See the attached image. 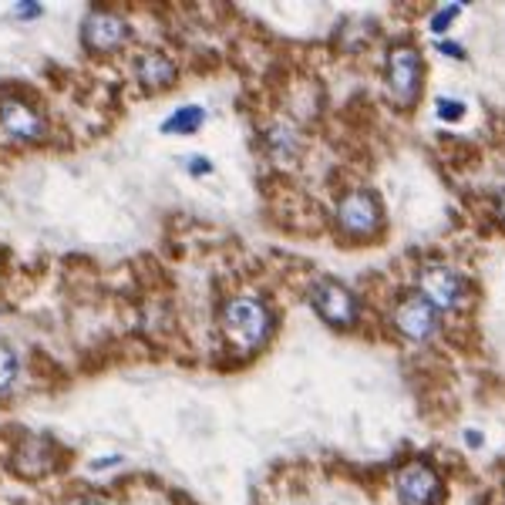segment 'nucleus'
I'll return each mask as SVG.
<instances>
[{
    "label": "nucleus",
    "mask_w": 505,
    "mask_h": 505,
    "mask_svg": "<svg viewBox=\"0 0 505 505\" xmlns=\"http://www.w3.org/2000/svg\"><path fill=\"white\" fill-rule=\"evenodd\" d=\"M222 334L232 347L240 351H252L270 337V327H273V317L266 310L263 300L256 297H232L226 300V307L220 314Z\"/></svg>",
    "instance_id": "f257e3e1"
},
{
    "label": "nucleus",
    "mask_w": 505,
    "mask_h": 505,
    "mask_svg": "<svg viewBox=\"0 0 505 505\" xmlns=\"http://www.w3.org/2000/svg\"><path fill=\"white\" fill-rule=\"evenodd\" d=\"M381 199L374 196L371 189H351L347 196L337 202V230L351 240H371L374 232L381 230Z\"/></svg>",
    "instance_id": "f03ea898"
},
{
    "label": "nucleus",
    "mask_w": 505,
    "mask_h": 505,
    "mask_svg": "<svg viewBox=\"0 0 505 505\" xmlns=\"http://www.w3.org/2000/svg\"><path fill=\"white\" fill-rule=\"evenodd\" d=\"M421 81H425V65L411 45H395L387 51V88L395 105L411 108L421 95Z\"/></svg>",
    "instance_id": "7ed1b4c3"
},
{
    "label": "nucleus",
    "mask_w": 505,
    "mask_h": 505,
    "mask_svg": "<svg viewBox=\"0 0 505 505\" xmlns=\"http://www.w3.org/2000/svg\"><path fill=\"white\" fill-rule=\"evenodd\" d=\"M417 290H421L417 297L428 300L438 314L441 310H461L469 304V286H465V280H461L455 270H448V266H428V270H421Z\"/></svg>",
    "instance_id": "20e7f679"
},
{
    "label": "nucleus",
    "mask_w": 505,
    "mask_h": 505,
    "mask_svg": "<svg viewBox=\"0 0 505 505\" xmlns=\"http://www.w3.org/2000/svg\"><path fill=\"white\" fill-rule=\"evenodd\" d=\"M310 304L330 327H354L357 324V297L337 280H317L310 286Z\"/></svg>",
    "instance_id": "39448f33"
},
{
    "label": "nucleus",
    "mask_w": 505,
    "mask_h": 505,
    "mask_svg": "<svg viewBox=\"0 0 505 505\" xmlns=\"http://www.w3.org/2000/svg\"><path fill=\"white\" fill-rule=\"evenodd\" d=\"M395 320V330L411 344H428L435 334H438V324H441V314L431 307L428 300L421 297H405L401 304L395 307L391 314Z\"/></svg>",
    "instance_id": "423d86ee"
},
{
    "label": "nucleus",
    "mask_w": 505,
    "mask_h": 505,
    "mask_svg": "<svg viewBox=\"0 0 505 505\" xmlns=\"http://www.w3.org/2000/svg\"><path fill=\"white\" fill-rule=\"evenodd\" d=\"M395 489L401 505H435L441 499V479L428 461H407L397 469Z\"/></svg>",
    "instance_id": "0eeeda50"
},
{
    "label": "nucleus",
    "mask_w": 505,
    "mask_h": 505,
    "mask_svg": "<svg viewBox=\"0 0 505 505\" xmlns=\"http://www.w3.org/2000/svg\"><path fill=\"white\" fill-rule=\"evenodd\" d=\"M0 132L14 142H41L45 139V119L24 98H0Z\"/></svg>",
    "instance_id": "6e6552de"
},
{
    "label": "nucleus",
    "mask_w": 505,
    "mask_h": 505,
    "mask_svg": "<svg viewBox=\"0 0 505 505\" xmlns=\"http://www.w3.org/2000/svg\"><path fill=\"white\" fill-rule=\"evenodd\" d=\"M81 41H85L88 51L111 55V51H119L129 41V24L111 11H91L85 17V24H81Z\"/></svg>",
    "instance_id": "1a4fd4ad"
},
{
    "label": "nucleus",
    "mask_w": 505,
    "mask_h": 505,
    "mask_svg": "<svg viewBox=\"0 0 505 505\" xmlns=\"http://www.w3.org/2000/svg\"><path fill=\"white\" fill-rule=\"evenodd\" d=\"M135 75H139V81H142L149 91H165L176 85L179 71L162 51H145V55L135 61Z\"/></svg>",
    "instance_id": "9d476101"
},
{
    "label": "nucleus",
    "mask_w": 505,
    "mask_h": 505,
    "mask_svg": "<svg viewBox=\"0 0 505 505\" xmlns=\"http://www.w3.org/2000/svg\"><path fill=\"white\" fill-rule=\"evenodd\" d=\"M266 145H270L273 159H294L297 149H300V135H297L294 125L276 121V125H270V132H266Z\"/></svg>",
    "instance_id": "9b49d317"
},
{
    "label": "nucleus",
    "mask_w": 505,
    "mask_h": 505,
    "mask_svg": "<svg viewBox=\"0 0 505 505\" xmlns=\"http://www.w3.org/2000/svg\"><path fill=\"white\" fill-rule=\"evenodd\" d=\"M202 121H206V111L199 108V105H186V108H179L176 115H169V119H165L162 132H169V135H189V132H196Z\"/></svg>",
    "instance_id": "f8f14e48"
},
{
    "label": "nucleus",
    "mask_w": 505,
    "mask_h": 505,
    "mask_svg": "<svg viewBox=\"0 0 505 505\" xmlns=\"http://www.w3.org/2000/svg\"><path fill=\"white\" fill-rule=\"evenodd\" d=\"M21 371V364H17V354L7 347V344H0V391H7L14 385V377Z\"/></svg>",
    "instance_id": "ddd939ff"
},
{
    "label": "nucleus",
    "mask_w": 505,
    "mask_h": 505,
    "mask_svg": "<svg viewBox=\"0 0 505 505\" xmlns=\"http://www.w3.org/2000/svg\"><path fill=\"white\" fill-rule=\"evenodd\" d=\"M459 14H461V4H445V7H438V11L428 17L431 34H445L451 27V21L459 17Z\"/></svg>",
    "instance_id": "4468645a"
},
{
    "label": "nucleus",
    "mask_w": 505,
    "mask_h": 505,
    "mask_svg": "<svg viewBox=\"0 0 505 505\" xmlns=\"http://www.w3.org/2000/svg\"><path fill=\"white\" fill-rule=\"evenodd\" d=\"M461 115H465V105H461V101L438 98V119L441 121H459Z\"/></svg>",
    "instance_id": "2eb2a0df"
},
{
    "label": "nucleus",
    "mask_w": 505,
    "mask_h": 505,
    "mask_svg": "<svg viewBox=\"0 0 505 505\" xmlns=\"http://www.w3.org/2000/svg\"><path fill=\"white\" fill-rule=\"evenodd\" d=\"M445 57H459V61H465V47L459 45V41H438L435 45Z\"/></svg>",
    "instance_id": "dca6fc26"
},
{
    "label": "nucleus",
    "mask_w": 505,
    "mask_h": 505,
    "mask_svg": "<svg viewBox=\"0 0 505 505\" xmlns=\"http://www.w3.org/2000/svg\"><path fill=\"white\" fill-rule=\"evenodd\" d=\"M14 14H24V21H31L34 14H41V7H37V4H17Z\"/></svg>",
    "instance_id": "f3484780"
},
{
    "label": "nucleus",
    "mask_w": 505,
    "mask_h": 505,
    "mask_svg": "<svg viewBox=\"0 0 505 505\" xmlns=\"http://www.w3.org/2000/svg\"><path fill=\"white\" fill-rule=\"evenodd\" d=\"M189 169H192V172H209V162H206V159H192V162H189Z\"/></svg>",
    "instance_id": "a211bd4d"
},
{
    "label": "nucleus",
    "mask_w": 505,
    "mask_h": 505,
    "mask_svg": "<svg viewBox=\"0 0 505 505\" xmlns=\"http://www.w3.org/2000/svg\"><path fill=\"white\" fill-rule=\"evenodd\" d=\"M465 441H469L472 448H479V445H482V435H479V431H465Z\"/></svg>",
    "instance_id": "6ab92c4d"
},
{
    "label": "nucleus",
    "mask_w": 505,
    "mask_h": 505,
    "mask_svg": "<svg viewBox=\"0 0 505 505\" xmlns=\"http://www.w3.org/2000/svg\"><path fill=\"white\" fill-rule=\"evenodd\" d=\"M495 212H499V220L505 222V192L499 196V202H495Z\"/></svg>",
    "instance_id": "aec40b11"
},
{
    "label": "nucleus",
    "mask_w": 505,
    "mask_h": 505,
    "mask_svg": "<svg viewBox=\"0 0 505 505\" xmlns=\"http://www.w3.org/2000/svg\"><path fill=\"white\" fill-rule=\"evenodd\" d=\"M71 505H105V502H98V499H75Z\"/></svg>",
    "instance_id": "412c9836"
}]
</instances>
